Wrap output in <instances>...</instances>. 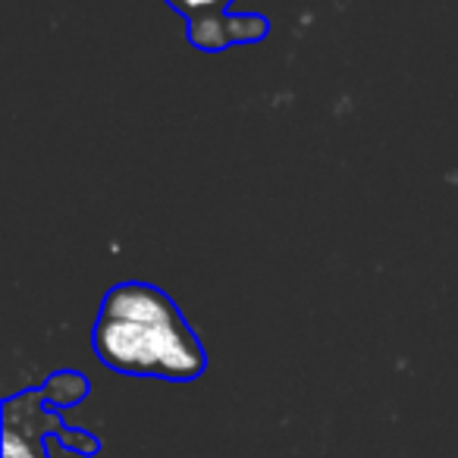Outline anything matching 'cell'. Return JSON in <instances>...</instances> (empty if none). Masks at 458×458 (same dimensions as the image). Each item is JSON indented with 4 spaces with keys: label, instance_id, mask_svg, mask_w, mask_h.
I'll return each mask as SVG.
<instances>
[{
    "label": "cell",
    "instance_id": "3957f363",
    "mask_svg": "<svg viewBox=\"0 0 458 458\" xmlns=\"http://www.w3.org/2000/svg\"><path fill=\"white\" fill-rule=\"evenodd\" d=\"M270 35V20L264 13H204L185 22V38L195 51L220 54L233 45H258Z\"/></svg>",
    "mask_w": 458,
    "mask_h": 458
},
{
    "label": "cell",
    "instance_id": "5b68a950",
    "mask_svg": "<svg viewBox=\"0 0 458 458\" xmlns=\"http://www.w3.org/2000/svg\"><path fill=\"white\" fill-rule=\"evenodd\" d=\"M166 7L176 10V13L189 22V20H195V16L216 13V10H229L233 7V0H166Z\"/></svg>",
    "mask_w": 458,
    "mask_h": 458
},
{
    "label": "cell",
    "instance_id": "7a4b0ae2",
    "mask_svg": "<svg viewBox=\"0 0 458 458\" xmlns=\"http://www.w3.org/2000/svg\"><path fill=\"white\" fill-rule=\"evenodd\" d=\"M0 433H4V458H47L45 439L57 437L66 452L82 458H95L101 452V439L82 427H66L60 408L47 405L41 386L4 399L0 408Z\"/></svg>",
    "mask_w": 458,
    "mask_h": 458
},
{
    "label": "cell",
    "instance_id": "6da1fadb",
    "mask_svg": "<svg viewBox=\"0 0 458 458\" xmlns=\"http://www.w3.org/2000/svg\"><path fill=\"white\" fill-rule=\"evenodd\" d=\"M91 352L126 377L189 383L208 370V352L176 301L139 280L107 289L91 327Z\"/></svg>",
    "mask_w": 458,
    "mask_h": 458
},
{
    "label": "cell",
    "instance_id": "277c9868",
    "mask_svg": "<svg viewBox=\"0 0 458 458\" xmlns=\"http://www.w3.org/2000/svg\"><path fill=\"white\" fill-rule=\"evenodd\" d=\"M41 393H45V402L54 408H72L79 402L89 399L91 383L82 370H57L51 374L45 383H41Z\"/></svg>",
    "mask_w": 458,
    "mask_h": 458
}]
</instances>
